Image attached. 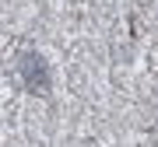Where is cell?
Here are the masks:
<instances>
[{"mask_svg":"<svg viewBox=\"0 0 158 147\" xmlns=\"http://www.w3.org/2000/svg\"><path fill=\"white\" fill-rule=\"evenodd\" d=\"M18 74H21L25 88H28L32 95H49L53 70H49V60H46L39 49H25L21 56H18Z\"/></svg>","mask_w":158,"mask_h":147,"instance_id":"cell-1","label":"cell"}]
</instances>
